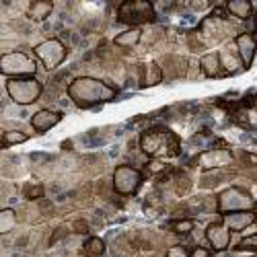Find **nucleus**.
Wrapping results in <instances>:
<instances>
[{"instance_id": "f257e3e1", "label": "nucleus", "mask_w": 257, "mask_h": 257, "mask_svg": "<svg viewBox=\"0 0 257 257\" xmlns=\"http://www.w3.org/2000/svg\"><path fill=\"white\" fill-rule=\"evenodd\" d=\"M115 95L117 91L113 87H109L107 82L93 78V76H80L68 84V97L74 101L76 107H82V109L99 105V103H107L115 99Z\"/></svg>"}, {"instance_id": "f03ea898", "label": "nucleus", "mask_w": 257, "mask_h": 257, "mask_svg": "<svg viewBox=\"0 0 257 257\" xmlns=\"http://www.w3.org/2000/svg\"><path fill=\"white\" fill-rule=\"evenodd\" d=\"M140 148L148 157H173L179 153V142L175 134H171L165 127H155L142 134Z\"/></svg>"}, {"instance_id": "7ed1b4c3", "label": "nucleus", "mask_w": 257, "mask_h": 257, "mask_svg": "<svg viewBox=\"0 0 257 257\" xmlns=\"http://www.w3.org/2000/svg\"><path fill=\"white\" fill-rule=\"evenodd\" d=\"M7 93L17 105H31L41 97V93H44V84L33 76L9 78L7 80Z\"/></svg>"}, {"instance_id": "20e7f679", "label": "nucleus", "mask_w": 257, "mask_h": 257, "mask_svg": "<svg viewBox=\"0 0 257 257\" xmlns=\"http://www.w3.org/2000/svg\"><path fill=\"white\" fill-rule=\"evenodd\" d=\"M0 70H3L5 76L11 78H25L37 72V64L23 52H9L0 58Z\"/></svg>"}, {"instance_id": "39448f33", "label": "nucleus", "mask_w": 257, "mask_h": 257, "mask_svg": "<svg viewBox=\"0 0 257 257\" xmlns=\"http://www.w3.org/2000/svg\"><path fill=\"white\" fill-rule=\"evenodd\" d=\"M253 208H255V200L241 187H228L218 196V210L222 214L245 212V210H253Z\"/></svg>"}, {"instance_id": "423d86ee", "label": "nucleus", "mask_w": 257, "mask_h": 257, "mask_svg": "<svg viewBox=\"0 0 257 257\" xmlns=\"http://www.w3.org/2000/svg\"><path fill=\"white\" fill-rule=\"evenodd\" d=\"M117 19L127 25H142L155 21V7L151 3H140V0H132V3H123L117 11Z\"/></svg>"}, {"instance_id": "0eeeda50", "label": "nucleus", "mask_w": 257, "mask_h": 257, "mask_svg": "<svg viewBox=\"0 0 257 257\" xmlns=\"http://www.w3.org/2000/svg\"><path fill=\"white\" fill-rule=\"evenodd\" d=\"M142 185V173L130 165H119L113 171V189L121 196H132Z\"/></svg>"}, {"instance_id": "6e6552de", "label": "nucleus", "mask_w": 257, "mask_h": 257, "mask_svg": "<svg viewBox=\"0 0 257 257\" xmlns=\"http://www.w3.org/2000/svg\"><path fill=\"white\" fill-rule=\"evenodd\" d=\"M35 56L44 62V66L48 70H54L58 68L60 64L66 60V48H64V44L60 39H46V41H41L39 46H35Z\"/></svg>"}, {"instance_id": "1a4fd4ad", "label": "nucleus", "mask_w": 257, "mask_h": 257, "mask_svg": "<svg viewBox=\"0 0 257 257\" xmlns=\"http://www.w3.org/2000/svg\"><path fill=\"white\" fill-rule=\"evenodd\" d=\"M234 44H237V54L241 58V64L245 68H249L257 52V37L253 33H241L234 39Z\"/></svg>"}, {"instance_id": "9d476101", "label": "nucleus", "mask_w": 257, "mask_h": 257, "mask_svg": "<svg viewBox=\"0 0 257 257\" xmlns=\"http://www.w3.org/2000/svg\"><path fill=\"white\" fill-rule=\"evenodd\" d=\"M206 239L216 251H224L230 245V230L224 226V222H214L206 228Z\"/></svg>"}, {"instance_id": "9b49d317", "label": "nucleus", "mask_w": 257, "mask_h": 257, "mask_svg": "<svg viewBox=\"0 0 257 257\" xmlns=\"http://www.w3.org/2000/svg\"><path fill=\"white\" fill-rule=\"evenodd\" d=\"M255 212L253 210H245V212H230V214H224V226L228 230H234V232H239V230H245L247 226H251L255 222Z\"/></svg>"}, {"instance_id": "f8f14e48", "label": "nucleus", "mask_w": 257, "mask_h": 257, "mask_svg": "<svg viewBox=\"0 0 257 257\" xmlns=\"http://www.w3.org/2000/svg\"><path fill=\"white\" fill-rule=\"evenodd\" d=\"M200 167L202 169H218V167H226L232 163V155L228 151H218V148H214V151H206L204 155H200L198 159Z\"/></svg>"}, {"instance_id": "ddd939ff", "label": "nucleus", "mask_w": 257, "mask_h": 257, "mask_svg": "<svg viewBox=\"0 0 257 257\" xmlns=\"http://www.w3.org/2000/svg\"><path fill=\"white\" fill-rule=\"evenodd\" d=\"M60 119H62V113H60V111L41 109V111H37V113L31 117V125H33V130H35L37 134H44V132L52 130L56 123H60Z\"/></svg>"}, {"instance_id": "4468645a", "label": "nucleus", "mask_w": 257, "mask_h": 257, "mask_svg": "<svg viewBox=\"0 0 257 257\" xmlns=\"http://www.w3.org/2000/svg\"><path fill=\"white\" fill-rule=\"evenodd\" d=\"M200 68H202V72L206 74V76H210V78H214V76H220L222 72V62H220V54H216V52H210V54H206V56H202V60H200Z\"/></svg>"}, {"instance_id": "2eb2a0df", "label": "nucleus", "mask_w": 257, "mask_h": 257, "mask_svg": "<svg viewBox=\"0 0 257 257\" xmlns=\"http://www.w3.org/2000/svg\"><path fill=\"white\" fill-rule=\"evenodd\" d=\"M163 80V70L157 62L146 64L144 70H142V87H155Z\"/></svg>"}, {"instance_id": "dca6fc26", "label": "nucleus", "mask_w": 257, "mask_h": 257, "mask_svg": "<svg viewBox=\"0 0 257 257\" xmlns=\"http://www.w3.org/2000/svg\"><path fill=\"white\" fill-rule=\"evenodd\" d=\"M226 11H228L232 17L245 21V19H251V15H253V5L247 3V0H230V3L226 5Z\"/></svg>"}, {"instance_id": "f3484780", "label": "nucleus", "mask_w": 257, "mask_h": 257, "mask_svg": "<svg viewBox=\"0 0 257 257\" xmlns=\"http://www.w3.org/2000/svg\"><path fill=\"white\" fill-rule=\"evenodd\" d=\"M140 39H142V31L138 27H132V29H125L123 33H119L113 41H115V46H119V48H134Z\"/></svg>"}, {"instance_id": "a211bd4d", "label": "nucleus", "mask_w": 257, "mask_h": 257, "mask_svg": "<svg viewBox=\"0 0 257 257\" xmlns=\"http://www.w3.org/2000/svg\"><path fill=\"white\" fill-rule=\"evenodd\" d=\"M52 11H54V5L52 3H46V0H37V3H33L29 7V17L33 21H44V19H48L52 15Z\"/></svg>"}, {"instance_id": "6ab92c4d", "label": "nucleus", "mask_w": 257, "mask_h": 257, "mask_svg": "<svg viewBox=\"0 0 257 257\" xmlns=\"http://www.w3.org/2000/svg\"><path fill=\"white\" fill-rule=\"evenodd\" d=\"M82 253L87 255V257H99V255H103V253H105V243H103V239H99V237L87 239V241H84V245H82Z\"/></svg>"}, {"instance_id": "aec40b11", "label": "nucleus", "mask_w": 257, "mask_h": 257, "mask_svg": "<svg viewBox=\"0 0 257 257\" xmlns=\"http://www.w3.org/2000/svg\"><path fill=\"white\" fill-rule=\"evenodd\" d=\"M15 226H17V214H15V210L5 208L3 212H0V232L7 234V232H11Z\"/></svg>"}, {"instance_id": "412c9836", "label": "nucleus", "mask_w": 257, "mask_h": 257, "mask_svg": "<svg viewBox=\"0 0 257 257\" xmlns=\"http://www.w3.org/2000/svg\"><path fill=\"white\" fill-rule=\"evenodd\" d=\"M220 62H222V66H224L228 72H241V68H245L243 64H239L237 58L230 56V52H222V54H220Z\"/></svg>"}, {"instance_id": "4be33fe9", "label": "nucleus", "mask_w": 257, "mask_h": 257, "mask_svg": "<svg viewBox=\"0 0 257 257\" xmlns=\"http://www.w3.org/2000/svg\"><path fill=\"white\" fill-rule=\"evenodd\" d=\"M27 134H23V132H17V130H13V132H5V136H3V144L5 146H13V144H21V142H27Z\"/></svg>"}, {"instance_id": "5701e85b", "label": "nucleus", "mask_w": 257, "mask_h": 257, "mask_svg": "<svg viewBox=\"0 0 257 257\" xmlns=\"http://www.w3.org/2000/svg\"><path fill=\"white\" fill-rule=\"evenodd\" d=\"M171 228H173L177 234H187V232L194 230V220H175L171 224Z\"/></svg>"}, {"instance_id": "b1692460", "label": "nucleus", "mask_w": 257, "mask_h": 257, "mask_svg": "<svg viewBox=\"0 0 257 257\" xmlns=\"http://www.w3.org/2000/svg\"><path fill=\"white\" fill-rule=\"evenodd\" d=\"M25 198L27 200H37V198H41L44 196V187L41 185H33V183H29V185H25Z\"/></svg>"}, {"instance_id": "393cba45", "label": "nucleus", "mask_w": 257, "mask_h": 257, "mask_svg": "<svg viewBox=\"0 0 257 257\" xmlns=\"http://www.w3.org/2000/svg\"><path fill=\"white\" fill-rule=\"evenodd\" d=\"M239 249H241V251H255V253H257V234L245 237V239L239 243Z\"/></svg>"}, {"instance_id": "a878e982", "label": "nucleus", "mask_w": 257, "mask_h": 257, "mask_svg": "<svg viewBox=\"0 0 257 257\" xmlns=\"http://www.w3.org/2000/svg\"><path fill=\"white\" fill-rule=\"evenodd\" d=\"M167 257H189V251L183 245H175V247H171L167 251Z\"/></svg>"}, {"instance_id": "bb28decb", "label": "nucleus", "mask_w": 257, "mask_h": 257, "mask_svg": "<svg viewBox=\"0 0 257 257\" xmlns=\"http://www.w3.org/2000/svg\"><path fill=\"white\" fill-rule=\"evenodd\" d=\"M151 173H161V171L165 169V165L161 163V161H153V163H148V167H146Z\"/></svg>"}, {"instance_id": "cd10ccee", "label": "nucleus", "mask_w": 257, "mask_h": 257, "mask_svg": "<svg viewBox=\"0 0 257 257\" xmlns=\"http://www.w3.org/2000/svg\"><path fill=\"white\" fill-rule=\"evenodd\" d=\"M189 257H210V251L204 249V247H196L194 251L189 253Z\"/></svg>"}, {"instance_id": "c85d7f7f", "label": "nucleus", "mask_w": 257, "mask_h": 257, "mask_svg": "<svg viewBox=\"0 0 257 257\" xmlns=\"http://www.w3.org/2000/svg\"><path fill=\"white\" fill-rule=\"evenodd\" d=\"M74 228H76V232H87V230H89V226H87V222H82V220H78V222H74Z\"/></svg>"}, {"instance_id": "c756f323", "label": "nucleus", "mask_w": 257, "mask_h": 257, "mask_svg": "<svg viewBox=\"0 0 257 257\" xmlns=\"http://www.w3.org/2000/svg\"><path fill=\"white\" fill-rule=\"evenodd\" d=\"M191 9H196V11H204V9H208V3H191Z\"/></svg>"}]
</instances>
